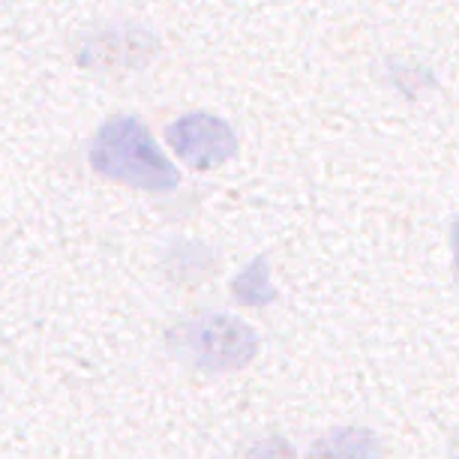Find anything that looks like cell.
Returning a JSON list of instances; mask_svg holds the SVG:
<instances>
[{
	"label": "cell",
	"instance_id": "6da1fadb",
	"mask_svg": "<svg viewBox=\"0 0 459 459\" xmlns=\"http://www.w3.org/2000/svg\"><path fill=\"white\" fill-rule=\"evenodd\" d=\"M88 160L102 180L120 186L144 189V193H175L180 186L178 166L160 151L151 129L135 115L106 120L91 138Z\"/></svg>",
	"mask_w": 459,
	"mask_h": 459
},
{
	"label": "cell",
	"instance_id": "7a4b0ae2",
	"mask_svg": "<svg viewBox=\"0 0 459 459\" xmlns=\"http://www.w3.org/2000/svg\"><path fill=\"white\" fill-rule=\"evenodd\" d=\"M178 345L195 369L231 372L255 360L258 333L235 316L207 313L180 327Z\"/></svg>",
	"mask_w": 459,
	"mask_h": 459
},
{
	"label": "cell",
	"instance_id": "3957f363",
	"mask_svg": "<svg viewBox=\"0 0 459 459\" xmlns=\"http://www.w3.org/2000/svg\"><path fill=\"white\" fill-rule=\"evenodd\" d=\"M166 138L171 151L178 153L180 162H186L193 171H211L220 169L238 153V135L235 129L225 124L222 117L211 111H189L171 120L166 129Z\"/></svg>",
	"mask_w": 459,
	"mask_h": 459
},
{
	"label": "cell",
	"instance_id": "277c9868",
	"mask_svg": "<svg viewBox=\"0 0 459 459\" xmlns=\"http://www.w3.org/2000/svg\"><path fill=\"white\" fill-rule=\"evenodd\" d=\"M307 459H385V447L372 429L342 427L318 438Z\"/></svg>",
	"mask_w": 459,
	"mask_h": 459
},
{
	"label": "cell",
	"instance_id": "5b68a950",
	"mask_svg": "<svg viewBox=\"0 0 459 459\" xmlns=\"http://www.w3.org/2000/svg\"><path fill=\"white\" fill-rule=\"evenodd\" d=\"M231 298L238 303H244V307H255V309L267 307V303L276 298L267 255H258L255 262H249L244 271L235 276V282H231Z\"/></svg>",
	"mask_w": 459,
	"mask_h": 459
},
{
	"label": "cell",
	"instance_id": "8992f818",
	"mask_svg": "<svg viewBox=\"0 0 459 459\" xmlns=\"http://www.w3.org/2000/svg\"><path fill=\"white\" fill-rule=\"evenodd\" d=\"M450 244H454V264L459 271V216L454 220V231H450Z\"/></svg>",
	"mask_w": 459,
	"mask_h": 459
},
{
	"label": "cell",
	"instance_id": "52a82bcc",
	"mask_svg": "<svg viewBox=\"0 0 459 459\" xmlns=\"http://www.w3.org/2000/svg\"><path fill=\"white\" fill-rule=\"evenodd\" d=\"M456 459H459V456H456Z\"/></svg>",
	"mask_w": 459,
	"mask_h": 459
}]
</instances>
